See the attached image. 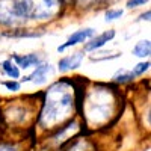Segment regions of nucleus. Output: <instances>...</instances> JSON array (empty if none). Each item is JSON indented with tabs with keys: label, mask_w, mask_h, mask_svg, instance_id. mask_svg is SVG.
Here are the masks:
<instances>
[{
	"label": "nucleus",
	"mask_w": 151,
	"mask_h": 151,
	"mask_svg": "<svg viewBox=\"0 0 151 151\" xmlns=\"http://www.w3.org/2000/svg\"><path fill=\"white\" fill-rule=\"evenodd\" d=\"M73 82L59 80L45 91V100L40 115V124L42 129H55L74 110V94L70 92Z\"/></svg>",
	"instance_id": "nucleus-1"
},
{
	"label": "nucleus",
	"mask_w": 151,
	"mask_h": 151,
	"mask_svg": "<svg viewBox=\"0 0 151 151\" xmlns=\"http://www.w3.org/2000/svg\"><path fill=\"white\" fill-rule=\"evenodd\" d=\"M112 79H113V82H115V83H121V85H124V83L133 82L134 76H133L132 71H127V70L121 68V70H118L115 74H113V77H112Z\"/></svg>",
	"instance_id": "nucleus-12"
},
{
	"label": "nucleus",
	"mask_w": 151,
	"mask_h": 151,
	"mask_svg": "<svg viewBox=\"0 0 151 151\" xmlns=\"http://www.w3.org/2000/svg\"><path fill=\"white\" fill-rule=\"evenodd\" d=\"M148 2H150V0H129V2H127V8L133 9V8H137V6H142V5H145Z\"/></svg>",
	"instance_id": "nucleus-16"
},
{
	"label": "nucleus",
	"mask_w": 151,
	"mask_h": 151,
	"mask_svg": "<svg viewBox=\"0 0 151 151\" xmlns=\"http://www.w3.org/2000/svg\"><path fill=\"white\" fill-rule=\"evenodd\" d=\"M55 74V68L52 64H44V62H41V64H38L36 68L33 70V73L30 76H27V77H24L23 82H32L35 85H42L48 80L50 76Z\"/></svg>",
	"instance_id": "nucleus-5"
},
{
	"label": "nucleus",
	"mask_w": 151,
	"mask_h": 151,
	"mask_svg": "<svg viewBox=\"0 0 151 151\" xmlns=\"http://www.w3.org/2000/svg\"><path fill=\"white\" fill-rule=\"evenodd\" d=\"M148 68H150V60L141 62V64H137V65L132 70V73H133L134 77H136V76H141V74H144L145 71H148Z\"/></svg>",
	"instance_id": "nucleus-13"
},
{
	"label": "nucleus",
	"mask_w": 151,
	"mask_h": 151,
	"mask_svg": "<svg viewBox=\"0 0 151 151\" xmlns=\"http://www.w3.org/2000/svg\"><path fill=\"white\" fill-rule=\"evenodd\" d=\"M2 70H3V73L8 76L11 80H15V79L20 77V68L12 60H9V59L2 62Z\"/></svg>",
	"instance_id": "nucleus-10"
},
{
	"label": "nucleus",
	"mask_w": 151,
	"mask_h": 151,
	"mask_svg": "<svg viewBox=\"0 0 151 151\" xmlns=\"http://www.w3.org/2000/svg\"><path fill=\"white\" fill-rule=\"evenodd\" d=\"M150 53H151V44H150L148 40L139 41L133 47V55L136 58H148Z\"/></svg>",
	"instance_id": "nucleus-11"
},
{
	"label": "nucleus",
	"mask_w": 151,
	"mask_h": 151,
	"mask_svg": "<svg viewBox=\"0 0 151 151\" xmlns=\"http://www.w3.org/2000/svg\"><path fill=\"white\" fill-rule=\"evenodd\" d=\"M14 64L18 68L27 70L30 67H36L38 64H41V56L36 53H30V55H14Z\"/></svg>",
	"instance_id": "nucleus-9"
},
{
	"label": "nucleus",
	"mask_w": 151,
	"mask_h": 151,
	"mask_svg": "<svg viewBox=\"0 0 151 151\" xmlns=\"http://www.w3.org/2000/svg\"><path fill=\"white\" fill-rule=\"evenodd\" d=\"M94 95H97V101L100 103L97 104H89L88 106V118L92 119L94 122H101L104 119H107V116H110V100H109V92H95Z\"/></svg>",
	"instance_id": "nucleus-4"
},
{
	"label": "nucleus",
	"mask_w": 151,
	"mask_h": 151,
	"mask_svg": "<svg viewBox=\"0 0 151 151\" xmlns=\"http://www.w3.org/2000/svg\"><path fill=\"white\" fill-rule=\"evenodd\" d=\"M29 20L26 0H0V24L21 26Z\"/></svg>",
	"instance_id": "nucleus-2"
},
{
	"label": "nucleus",
	"mask_w": 151,
	"mask_h": 151,
	"mask_svg": "<svg viewBox=\"0 0 151 151\" xmlns=\"http://www.w3.org/2000/svg\"><path fill=\"white\" fill-rule=\"evenodd\" d=\"M113 38H115V30H106L103 33H100L98 36L95 38H91L89 42L85 44V52H94V50H98L101 48L103 45H106L109 41H112Z\"/></svg>",
	"instance_id": "nucleus-8"
},
{
	"label": "nucleus",
	"mask_w": 151,
	"mask_h": 151,
	"mask_svg": "<svg viewBox=\"0 0 151 151\" xmlns=\"http://www.w3.org/2000/svg\"><path fill=\"white\" fill-rule=\"evenodd\" d=\"M150 14H151V12H150V11H147L145 14H142V15H141V20H147V21H148V20H150Z\"/></svg>",
	"instance_id": "nucleus-18"
},
{
	"label": "nucleus",
	"mask_w": 151,
	"mask_h": 151,
	"mask_svg": "<svg viewBox=\"0 0 151 151\" xmlns=\"http://www.w3.org/2000/svg\"><path fill=\"white\" fill-rule=\"evenodd\" d=\"M82 60H83V53L82 52H76L73 55L64 56L58 62V70L60 73H68V71H73V70H77L82 65Z\"/></svg>",
	"instance_id": "nucleus-7"
},
{
	"label": "nucleus",
	"mask_w": 151,
	"mask_h": 151,
	"mask_svg": "<svg viewBox=\"0 0 151 151\" xmlns=\"http://www.w3.org/2000/svg\"><path fill=\"white\" fill-rule=\"evenodd\" d=\"M0 151H17V148L11 144H0Z\"/></svg>",
	"instance_id": "nucleus-17"
},
{
	"label": "nucleus",
	"mask_w": 151,
	"mask_h": 151,
	"mask_svg": "<svg viewBox=\"0 0 151 151\" xmlns=\"http://www.w3.org/2000/svg\"><path fill=\"white\" fill-rule=\"evenodd\" d=\"M3 86L8 91H12V92L20 91V88H21L20 82H17V80H6V82H3Z\"/></svg>",
	"instance_id": "nucleus-15"
},
{
	"label": "nucleus",
	"mask_w": 151,
	"mask_h": 151,
	"mask_svg": "<svg viewBox=\"0 0 151 151\" xmlns=\"http://www.w3.org/2000/svg\"><path fill=\"white\" fill-rule=\"evenodd\" d=\"M122 9H109L106 12V21H113V20H116V18H121L122 17Z\"/></svg>",
	"instance_id": "nucleus-14"
},
{
	"label": "nucleus",
	"mask_w": 151,
	"mask_h": 151,
	"mask_svg": "<svg viewBox=\"0 0 151 151\" xmlns=\"http://www.w3.org/2000/svg\"><path fill=\"white\" fill-rule=\"evenodd\" d=\"M60 2H62V3H64V2L67 3V2H71V0H60Z\"/></svg>",
	"instance_id": "nucleus-19"
},
{
	"label": "nucleus",
	"mask_w": 151,
	"mask_h": 151,
	"mask_svg": "<svg viewBox=\"0 0 151 151\" xmlns=\"http://www.w3.org/2000/svg\"><path fill=\"white\" fill-rule=\"evenodd\" d=\"M29 20L47 21L53 20L60 14L62 2L60 0H26Z\"/></svg>",
	"instance_id": "nucleus-3"
},
{
	"label": "nucleus",
	"mask_w": 151,
	"mask_h": 151,
	"mask_svg": "<svg viewBox=\"0 0 151 151\" xmlns=\"http://www.w3.org/2000/svg\"><path fill=\"white\" fill-rule=\"evenodd\" d=\"M94 33H95V30L91 29V27L80 29V30H77V32H74V33L68 38V40H67V42H64L62 45L58 47V52H59V53H60V52H65V50L70 48V47H74V45H77V44H80V42H85L86 40L92 38Z\"/></svg>",
	"instance_id": "nucleus-6"
}]
</instances>
